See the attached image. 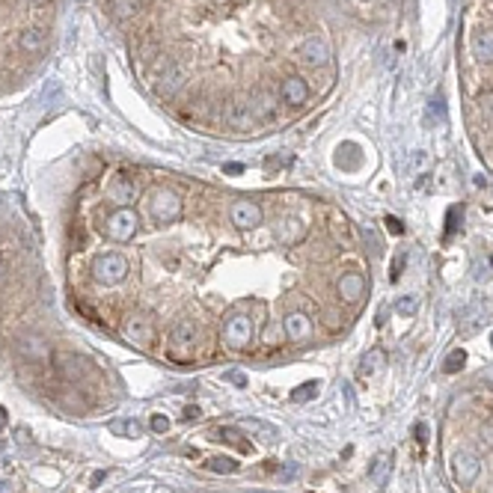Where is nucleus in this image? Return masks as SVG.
<instances>
[{
  "label": "nucleus",
  "mask_w": 493,
  "mask_h": 493,
  "mask_svg": "<svg viewBox=\"0 0 493 493\" xmlns=\"http://www.w3.org/2000/svg\"><path fill=\"white\" fill-rule=\"evenodd\" d=\"M6 277H9V273H6V264H3V262H0V285H3V282H6Z\"/></svg>",
  "instance_id": "c9c22d12"
},
{
  "label": "nucleus",
  "mask_w": 493,
  "mask_h": 493,
  "mask_svg": "<svg viewBox=\"0 0 493 493\" xmlns=\"http://www.w3.org/2000/svg\"><path fill=\"white\" fill-rule=\"evenodd\" d=\"M18 48H21L24 54H42L48 48V39L42 30H24L18 36Z\"/></svg>",
  "instance_id": "a211bd4d"
},
{
  "label": "nucleus",
  "mask_w": 493,
  "mask_h": 493,
  "mask_svg": "<svg viewBox=\"0 0 493 493\" xmlns=\"http://www.w3.org/2000/svg\"><path fill=\"white\" fill-rule=\"evenodd\" d=\"M387 226H389V229L396 232V235H401V232H404V226H401V223L396 220V217H387Z\"/></svg>",
  "instance_id": "473e14b6"
},
{
  "label": "nucleus",
  "mask_w": 493,
  "mask_h": 493,
  "mask_svg": "<svg viewBox=\"0 0 493 493\" xmlns=\"http://www.w3.org/2000/svg\"><path fill=\"white\" fill-rule=\"evenodd\" d=\"M300 57H303V63H309V66H327L330 63V48L321 36H309L307 42L300 45Z\"/></svg>",
  "instance_id": "4468645a"
},
{
  "label": "nucleus",
  "mask_w": 493,
  "mask_h": 493,
  "mask_svg": "<svg viewBox=\"0 0 493 493\" xmlns=\"http://www.w3.org/2000/svg\"><path fill=\"white\" fill-rule=\"evenodd\" d=\"M110 6L119 18H131V15H137V9H140V0H110Z\"/></svg>",
  "instance_id": "4be33fe9"
},
{
  "label": "nucleus",
  "mask_w": 493,
  "mask_h": 493,
  "mask_svg": "<svg viewBox=\"0 0 493 493\" xmlns=\"http://www.w3.org/2000/svg\"><path fill=\"white\" fill-rule=\"evenodd\" d=\"M383 366V351H369L366 357H362V371H374Z\"/></svg>",
  "instance_id": "bb28decb"
},
{
  "label": "nucleus",
  "mask_w": 493,
  "mask_h": 493,
  "mask_svg": "<svg viewBox=\"0 0 493 493\" xmlns=\"http://www.w3.org/2000/svg\"><path fill=\"white\" fill-rule=\"evenodd\" d=\"M24 351H27V354H36V357H42V354H45V345L39 342V339H24Z\"/></svg>",
  "instance_id": "7c9ffc66"
},
{
  "label": "nucleus",
  "mask_w": 493,
  "mask_h": 493,
  "mask_svg": "<svg viewBox=\"0 0 493 493\" xmlns=\"http://www.w3.org/2000/svg\"><path fill=\"white\" fill-rule=\"evenodd\" d=\"M110 431L116 434V437H140V425H137L134 419H116V422H110Z\"/></svg>",
  "instance_id": "412c9836"
},
{
  "label": "nucleus",
  "mask_w": 493,
  "mask_h": 493,
  "mask_svg": "<svg viewBox=\"0 0 493 493\" xmlns=\"http://www.w3.org/2000/svg\"><path fill=\"white\" fill-rule=\"evenodd\" d=\"M452 470H455L458 485H472V481L478 478L481 463H478V458L472 455V452H458L455 461H452Z\"/></svg>",
  "instance_id": "9b49d317"
},
{
  "label": "nucleus",
  "mask_w": 493,
  "mask_h": 493,
  "mask_svg": "<svg viewBox=\"0 0 493 493\" xmlns=\"http://www.w3.org/2000/svg\"><path fill=\"white\" fill-rule=\"evenodd\" d=\"M282 102L285 104H291V107H300V104H307V98H309V86L303 77L298 75H291V77H285L282 81Z\"/></svg>",
  "instance_id": "2eb2a0df"
},
{
  "label": "nucleus",
  "mask_w": 493,
  "mask_h": 493,
  "mask_svg": "<svg viewBox=\"0 0 493 493\" xmlns=\"http://www.w3.org/2000/svg\"><path fill=\"white\" fill-rule=\"evenodd\" d=\"M463 362H467V354H463L461 348H455V351H452L449 354V357H446V362H443V371H449V374H455L461 366H463Z\"/></svg>",
  "instance_id": "5701e85b"
},
{
  "label": "nucleus",
  "mask_w": 493,
  "mask_h": 493,
  "mask_svg": "<svg viewBox=\"0 0 493 493\" xmlns=\"http://www.w3.org/2000/svg\"><path fill=\"white\" fill-rule=\"evenodd\" d=\"M273 110V98L271 95H259V104H255V119H264Z\"/></svg>",
  "instance_id": "c85d7f7f"
},
{
  "label": "nucleus",
  "mask_w": 493,
  "mask_h": 493,
  "mask_svg": "<svg viewBox=\"0 0 493 493\" xmlns=\"http://www.w3.org/2000/svg\"><path fill=\"white\" fill-rule=\"evenodd\" d=\"M166 428H170V419H166V416H155V419H152V431L166 434Z\"/></svg>",
  "instance_id": "2f4dec72"
},
{
  "label": "nucleus",
  "mask_w": 493,
  "mask_h": 493,
  "mask_svg": "<svg viewBox=\"0 0 493 493\" xmlns=\"http://www.w3.org/2000/svg\"><path fill=\"white\" fill-rule=\"evenodd\" d=\"M3 425H6V410L0 407V428H3Z\"/></svg>",
  "instance_id": "e433bc0d"
},
{
  "label": "nucleus",
  "mask_w": 493,
  "mask_h": 493,
  "mask_svg": "<svg viewBox=\"0 0 493 493\" xmlns=\"http://www.w3.org/2000/svg\"><path fill=\"white\" fill-rule=\"evenodd\" d=\"M478 113L485 116V122H490V125H493V90L478 95Z\"/></svg>",
  "instance_id": "b1692460"
},
{
  "label": "nucleus",
  "mask_w": 493,
  "mask_h": 493,
  "mask_svg": "<svg viewBox=\"0 0 493 493\" xmlns=\"http://www.w3.org/2000/svg\"><path fill=\"white\" fill-rule=\"evenodd\" d=\"M434 119H446V102H443V95H437V98H431V107H428V122H434Z\"/></svg>",
  "instance_id": "393cba45"
},
{
  "label": "nucleus",
  "mask_w": 493,
  "mask_h": 493,
  "mask_svg": "<svg viewBox=\"0 0 493 493\" xmlns=\"http://www.w3.org/2000/svg\"><path fill=\"white\" fill-rule=\"evenodd\" d=\"M122 336L131 345H137V348H149L155 342V327L146 315H128L122 324Z\"/></svg>",
  "instance_id": "423d86ee"
},
{
  "label": "nucleus",
  "mask_w": 493,
  "mask_h": 493,
  "mask_svg": "<svg viewBox=\"0 0 493 493\" xmlns=\"http://www.w3.org/2000/svg\"><path fill=\"white\" fill-rule=\"evenodd\" d=\"M134 196H137L134 179H131L128 173H119V175L113 179V184H110V202L116 205V209H131Z\"/></svg>",
  "instance_id": "9d476101"
},
{
  "label": "nucleus",
  "mask_w": 493,
  "mask_h": 493,
  "mask_svg": "<svg viewBox=\"0 0 493 493\" xmlns=\"http://www.w3.org/2000/svg\"><path fill=\"white\" fill-rule=\"evenodd\" d=\"M223 173H232V175H238V173H244V164H226V166H223Z\"/></svg>",
  "instance_id": "72a5a7b5"
},
{
  "label": "nucleus",
  "mask_w": 493,
  "mask_h": 493,
  "mask_svg": "<svg viewBox=\"0 0 493 493\" xmlns=\"http://www.w3.org/2000/svg\"><path fill=\"white\" fill-rule=\"evenodd\" d=\"M416 309H419V300H416V298H401V300L396 303V312L404 315V318H410V315L416 312Z\"/></svg>",
  "instance_id": "cd10ccee"
},
{
  "label": "nucleus",
  "mask_w": 493,
  "mask_h": 493,
  "mask_svg": "<svg viewBox=\"0 0 493 493\" xmlns=\"http://www.w3.org/2000/svg\"><path fill=\"white\" fill-rule=\"evenodd\" d=\"M389 472H392V455H378L374 458V463H371V481L374 485H387Z\"/></svg>",
  "instance_id": "aec40b11"
},
{
  "label": "nucleus",
  "mask_w": 493,
  "mask_h": 493,
  "mask_svg": "<svg viewBox=\"0 0 493 493\" xmlns=\"http://www.w3.org/2000/svg\"><path fill=\"white\" fill-rule=\"evenodd\" d=\"M277 238H280L285 246L300 244L303 238H307V223H303L300 217H294V214L280 217V223H277Z\"/></svg>",
  "instance_id": "1a4fd4ad"
},
{
  "label": "nucleus",
  "mask_w": 493,
  "mask_h": 493,
  "mask_svg": "<svg viewBox=\"0 0 493 493\" xmlns=\"http://www.w3.org/2000/svg\"><path fill=\"white\" fill-rule=\"evenodd\" d=\"M336 291H339V298L345 303H357L362 294H366V277L362 273H342L339 282H336Z\"/></svg>",
  "instance_id": "f8f14e48"
},
{
  "label": "nucleus",
  "mask_w": 493,
  "mask_h": 493,
  "mask_svg": "<svg viewBox=\"0 0 493 493\" xmlns=\"http://www.w3.org/2000/svg\"><path fill=\"white\" fill-rule=\"evenodd\" d=\"M472 57L481 63H493V30H478L472 36Z\"/></svg>",
  "instance_id": "dca6fc26"
},
{
  "label": "nucleus",
  "mask_w": 493,
  "mask_h": 493,
  "mask_svg": "<svg viewBox=\"0 0 493 493\" xmlns=\"http://www.w3.org/2000/svg\"><path fill=\"white\" fill-rule=\"evenodd\" d=\"M315 389H318V383H303L300 389H294V392H291V398H294V401H307V398L315 396Z\"/></svg>",
  "instance_id": "c756f323"
},
{
  "label": "nucleus",
  "mask_w": 493,
  "mask_h": 493,
  "mask_svg": "<svg viewBox=\"0 0 493 493\" xmlns=\"http://www.w3.org/2000/svg\"><path fill=\"white\" fill-rule=\"evenodd\" d=\"M137 229H140V217H137L134 209H116L110 217L104 220V232H107V238H113V241H131Z\"/></svg>",
  "instance_id": "7ed1b4c3"
},
{
  "label": "nucleus",
  "mask_w": 493,
  "mask_h": 493,
  "mask_svg": "<svg viewBox=\"0 0 493 493\" xmlns=\"http://www.w3.org/2000/svg\"><path fill=\"white\" fill-rule=\"evenodd\" d=\"M200 342V330H196L193 321H179L175 327L170 330V348H173V357L187 360Z\"/></svg>",
  "instance_id": "39448f33"
},
{
  "label": "nucleus",
  "mask_w": 493,
  "mask_h": 493,
  "mask_svg": "<svg viewBox=\"0 0 493 493\" xmlns=\"http://www.w3.org/2000/svg\"><path fill=\"white\" fill-rule=\"evenodd\" d=\"M184 86V75L179 72L175 66H170L166 60H161L157 63V68H155V90L161 93L164 98H170V95H175Z\"/></svg>",
  "instance_id": "0eeeda50"
},
{
  "label": "nucleus",
  "mask_w": 493,
  "mask_h": 493,
  "mask_svg": "<svg viewBox=\"0 0 493 493\" xmlns=\"http://www.w3.org/2000/svg\"><path fill=\"white\" fill-rule=\"evenodd\" d=\"M128 277V259L122 253H104L93 262V280L102 285H119Z\"/></svg>",
  "instance_id": "f03ea898"
},
{
  "label": "nucleus",
  "mask_w": 493,
  "mask_h": 493,
  "mask_svg": "<svg viewBox=\"0 0 493 493\" xmlns=\"http://www.w3.org/2000/svg\"><path fill=\"white\" fill-rule=\"evenodd\" d=\"M209 470H214V472H235V470H238V461H232V458H211L209 461Z\"/></svg>",
  "instance_id": "a878e982"
},
{
  "label": "nucleus",
  "mask_w": 493,
  "mask_h": 493,
  "mask_svg": "<svg viewBox=\"0 0 493 493\" xmlns=\"http://www.w3.org/2000/svg\"><path fill=\"white\" fill-rule=\"evenodd\" d=\"M401 264H404V255H398L396 264H392V280H398V273H401Z\"/></svg>",
  "instance_id": "f704fd0d"
},
{
  "label": "nucleus",
  "mask_w": 493,
  "mask_h": 493,
  "mask_svg": "<svg viewBox=\"0 0 493 493\" xmlns=\"http://www.w3.org/2000/svg\"><path fill=\"white\" fill-rule=\"evenodd\" d=\"M285 327V336H289L291 342H307L312 336V318L307 312H289L282 321Z\"/></svg>",
  "instance_id": "ddd939ff"
},
{
  "label": "nucleus",
  "mask_w": 493,
  "mask_h": 493,
  "mask_svg": "<svg viewBox=\"0 0 493 493\" xmlns=\"http://www.w3.org/2000/svg\"><path fill=\"white\" fill-rule=\"evenodd\" d=\"M146 211L155 223H175L182 217V196L170 191V187H152L149 196H146Z\"/></svg>",
  "instance_id": "f257e3e1"
},
{
  "label": "nucleus",
  "mask_w": 493,
  "mask_h": 493,
  "mask_svg": "<svg viewBox=\"0 0 493 493\" xmlns=\"http://www.w3.org/2000/svg\"><path fill=\"white\" fill-rule=\"evenodd\" d=\"M232 223L238 226V229H255L262 220H264V214H262V205L259 202H253V200H238V202H232Z\"/></svg>",
  "instance_id": "6e6552de"
},
{
  "label": "nucleus",
  "mask_w": 493,
  "mask_h": 493,
  "mask_svg": "<svg viewBox=\"0 0 493 493\" xmlns=\"http://www.w3.org/2000/svg\"><path fill=\"white\" fill-rule=\"evenodd\" d=\"M255 122V113L250 110V104H244V102H235L229 107V125L232 128H238V131H246V128H253Z\"/></svg>",
  "instance_id": "f3484780"
},
{
  "label": "nucleus",
  "mask_w": 493,
  "mask_h": 493,
  "mask_svg": "<svg viewBox=\"0 0 493 493\" xmlns=\"http://www.w3.org/2000/svg\"><path fill=\"white\" fill-rule=\"evenodd\" d=\"M223 342L229 345L232 351H244L246 345L253 342V318L246 312H235L229 315V321H226L223 327Z\"/></svg>",
  "instance_id": "20e7f679"
},
{
  "label": "nucleus",
  "mask_w": 493,
  "mask_h": 493,
  "mask_svg": "<svg viewBox=\"0 0 493 493\" xmlns=\"http://www.w3.org/2000/svg\"><path fill=\"white\" fill-rule=\"evenodd\" d=\"M57 362H63L60 371L66 374V378H81V374L86 371V360H81L77 354H57Z\"/></svg>",
  "instance_id": "6ab92c4d"
}]
</instances>
